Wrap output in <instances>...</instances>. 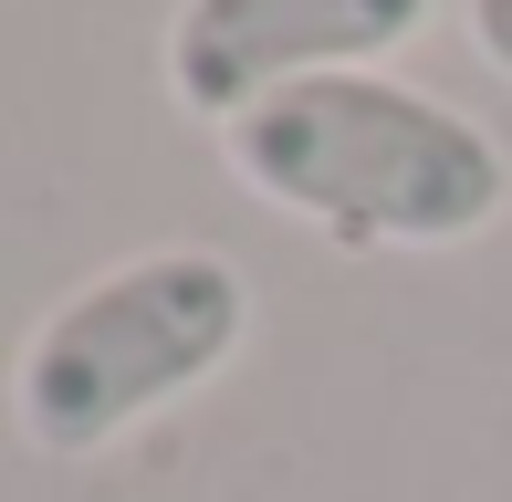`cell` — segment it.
<instances>
[{"label": "cell", "mask_w": 512, "mask_h": 502, "mask_svg": "<svg viewBox=\"0 0 512 502\" xmlns=\"http://www.w3.org/2000/svg\"><path fill=\"white\" fill-rule=\"evenodd\" d=\"M439 0H178L168 21V95L199 126H230L251 105L324 74H377L398 42L429 32Z\"/></svg>", "instance_id": "3957f363"}, {"label": "cell", "mask_w": 512, "mask_h": 502, "mask_svg": "<svg viewBox=\"0 0 512 502\" xmlns=\"http://www.w3.org/2000/svg\"><path fill=\"white\" fill-rule=\"evenodd\" d=\"M471 42L492 74H512V0H471Z\"/></svg>", "instance_id": "277c9868"}, {"label": "cell", "mask_w": 512, "mask_h": 502, "mask_svg": "<svg viewBox=\"0 0 512 502\" xmlns=\"http://www.w3.org/2000/svg\"><path fill=\"white\" fill-rule=\"evenodd\" d=\"M241 335H251V283L230 251H199V241L136 251L21 335L11 419L42 461H95L105 440H126L189 387H209L241 356Z\"/></svg>", "instance_id": "7a4b0ae2"}, {"label": "cell", "mask_w": 512, "mask_h": 502, "mask_svg": "<svg viewBox=\"0 0 512 502\" xmlns=\"http://www.w3.org/2000/svg\"><path fill=\"white\" fill-rule=\"evenodd\" d=\"M251 199L335 251H460L512 210V157L492 126L398 74H324L220 126Z\"/></svg>", "instance_id": "6da1fadb"}]
</instances>
